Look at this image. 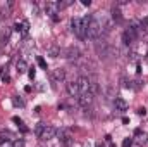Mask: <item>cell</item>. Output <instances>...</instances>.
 I'll return each mask as SVG.
<instances>
[{"label": "cell", "mask_w": 148, "mask_h": 147, "mask_svg": "<svg viewBox=\"0 0 148 147\" xmlns=\"http://www.w3.org/2000/svg\"><path fill=\"white\" fill-rule=\"evenodd\" d=\"M97 54H98L100 57H103V59H105V57H107V55L110 54V49H109V43H107L105 40H100V38L97 40Z\"/></svg>", "instance_id": "4"}, {"label": "cell", "mask_w": 148, "mask_h": 147, "mask_svg": "<svg viewBox=\"0 0 148 147\" xmlns=\"http://www.w3.org/2000/svg\"><path fill=\"white\" fill-rule=\"evenodd\" d=\"M14 30L19 31V33H23V35H28V31H29V23H28V21H17V23L14 24Z\"/></svg>", "instance_id": "11"}, {"label": "cell", "mask_w": 148, "mask_h": 147, "mask_svg": "<svg viewBox=\"0 0 148 147\" xmlns=\"http://www.w3.org/2000/svg\"><path fill=\"white\" fill-rule=\"evenodd\" d=\"M12 144H14V147H24V142H23V140H21V139H19V140H17V139H16V140H14V142H12Z\"/></svg>", "instance_id": "25"}, {"label": "cell", "mask_w": 148, "mask_h": 147, "mask_svg": "<svg viewBox=\"0 0 148 147\" xmlns=\"http://www.w3.org/2000/svg\"><path fill=\"white\" fill-rule=\"evenodd\" d=\"M38 66H40V68H43V69H47V62H45V59H43V57H38Z\"/></svg>", "instance_id": "23"}, {"label": "cell", "mask_w": 148, "mask_h": 147, "mask_svg": "<svg viewBox=\"0 0 148 147\" xmlns=\"http://www.w3.org/2000/svg\"><path fill=\"white\" fill-rule=\"evenodd\" d=\"M16 140V135L9 130H2L0 132V142H14Z\"/></svg>", "instance_id": "13"}, {"label": "cell", "mask_w": 148, "mask_h": 147, "mask_svg": "<svg viewBox=\"0 0 148 147\" xmlns=\"http://www.w3.org/2000/svg\"><path fill=\"white\" fill-rule=\"evenodd\" d=\"M67 94H69L71 97H76V99L79 97V94H81V92H79V87H77V83H76V81L67 83Z\"/></svg>", "instance_id": "12"}, {"label": "cell", "mask_w": 148, "mask_h": 147, "mask_svg": "<svg viewBox=\"0 0 148 147\" xmlns=\"http://www.w3.org/2000/svg\"><path fill=\"white\" fill-rule=\"evenodd\" d=\"M76 83H77V87H79V92H81V94L90 92V78H88V76H79V78L76 80Z\"/></svg>", "instance_id": "8"}, {"label": "cell", "mask_w": 148, "mask_h": 147, "mask_svg": "<svg viewBox=\"0 0 148 147\" xmlns=\"http://www.w3.org/2000/svg\"><path fill=\"white\" fill-rule=\"evenodd\" d=\"M45 12H47L50 17H55L57 12H59V3H57V2H47V5H45Z\"/></svg>", "instance_id": "10"}, {"label": "cell", "mask_w": 148, "mask_h": 147, "mask_svg": "<svg viewBox=\"0 0 148 147\" xmlns=\"http://www.w3.org/2000/svg\"><path fill=\"white\" fill-rule=\"evenodd\" d=\"M136 142L140 146H145L148 142V133L147 132H141V130H136Z\"/></svg>", "instance_id": "15"}, {"label": "cell", "mask_w": 148, "mask_h": 147, "mask_svg": "<svg viewBox=\"0 0 148 147\" xmlns=\"http://www.w3.org/2000/svg\"><path fill=\"white\" fill-rule=\"evenodd\" d=\"M112 19H114V21H121V19H122V14H121V10H119V7H117V5H114V7H112Z\"/></svg>", "instance_id": "19"}, {"label": "cell", "mask_w": 148, "mask_h": 147, "mask_svg": "<svg viewBox=\"0 0 148 147\" xmlns=\"http://www.w3.org/2000/svg\"><path fill=\"white\" fill-rule=\"evenodd\" d=\"M45 126H47V125H43V123H38L36 126H35V135H36L38 139L41 137V133H43V130H45Z\"/></svg>", "instance_id": "20"}, {"label": "cell", "mask_w": 148, "mask_h": 147, "mask_svg": "<svg viewBox=\"0 0 148 147\" xmlns=\"http://www.w3.org/2000/svg\"><path fill=\"white\" fill-rule=\"evenodd\" d=\"M60 47H57V45H50L48 49H47V54L50 55V57H59L60 55Z\"/></svg>", "instance_id": "18"}, {"label": "cell", "mask_w": 148, "mask_h": 147, "mask_svg": "<svg viewBox=\"0 0 148 147\" xmlns=\"http://www.w3.org/2000/svg\"><path fill=\"white\" fill-rule=\"evenodd\" d=\"M90 21H91V16H84V17H73L71 26H73L74 35L79 38V40L86 38V30H88Z\"/></svg>", "instance_id": "1"}, {"label": "cell", "mask_w": 148, "mask_h": 147, "mask_svg": "<svg viewBox=\"0 0 148 147\" xmlns=\"http://www.w3.org/2000/svg\"><path fill=\"white\" fill-rule=\"evenodd\" d=\"M86 37L91 38V40H98L102 37V28H100V23L97 17H91L90 24H88V30H86Z\"/></svg>", "instance_id": "2"}, {"label": "cell", "mask_w": 148, "mask_h": 147, "mask_svg": "<svg viewBox=\"0 0 148 147\" xmlns=\"http://www.w3.org/2000/svg\"><path fill=\"white\" fill-rule=\"evenodd\" d=\"M114 106H115V111H126L127 109V102L124 99H121V97H117L114 101Z\"/></svg>", "instance_id": "17"}, {"label": "cell", "mask_w": 148, "mask_h": 147, "mask_svg": "<svg viewBox=\"0 0 148 147\" xmlns=\"http://www.w3.org/2000/svg\"><path fill=\"white\" fill-rule=\"evenodd\" d=\"M140 24H141V28H143V26H145V28H148V17H143Z\"/></svg>", "instance_id": "27"}, {"label": "cell", "mask_w": 148, "mask_h": 147, "mask_svg": "<svg viewBox=\"0 0 148 147\" xmlns=\"http://www.w3.org/2000/svg\"><path fill=\"white\" fill-rule=\"evenodd\" d=\"M12 101H14V104H16V106H19V107H24V101H23V99H19L17 95H14V97H12Z\"/></svg>", "instance_id": "22"}, {"label": "cell", "mask_w": 148, "mask_h": 147, "mask_svg": "<svg viewBox=\"0 0 148 147\" xmlns=\"http://www.w3.org/2000/svg\"><path fill=\"white\" fill-rule=\"evenodd\" d=\"M55 135H57V130L52 126V125H47L45 126V130H43V133H41V137H40V140H52V139H55Z\"/></svg>", "instance_id": "7"}, {"label": "cell", "mask_w": 148, "mask_h": 147, "mask_svg": "<svg viewBox=\"0 0 148 147\" xmlns=\"http://www.w3.org/2000/svg\"><path fill=\"white\" fill-rule=\"evenodd\" d=\"M28 74H29V78L33 80V78L36 76V71H35V68H29V71H28Z\"/></svg>", "instance_id": "26"}, {"label": "cell", "mask_w": 148, "mask_h": 147, "mask_svg": "<svg viewBox=\"0 0 148 147\" xmlns=\"http://www.w3.org/2000/svg\"><path fill=\"white\" fill-rule=\"evenodd\" d=\"M81 3H83V5H84V7H90V3H91V0H83V2H81Z\"/></svg>", "instance_id": "29"}, {"label": "cell", "mask_w": 148, "mask_h": 147, "mask_svg": "<svg viewBox=\"0 0 148 147\" xmlns=\"http://www.w3.org/2000/svg\"><path fill=\"white\" fill-rule=\"evenodd\" d=\"M95 147H105V146H103V144H102V142L98 140V142H95Z\"/></svg>", "instance_id": "31"}, {"label": "cell", "mask_w": 148, "mask_h": 147, "mask_svg": "<svg viewBox=\"0 0 148 147\" xmlns=\"http://www.w3.org/2000/svg\"><path fill=\"white\" fill-rule=\"evenodd\" d=\"M2 80H3V81H10V78H9V74H3V76H2Z\"/></svg>", "instance_id": "30"}, {"label": "cell", "mask_w": 148, "mask_h": 147, "mask_svg": "<svg viewBox=\"0 0 148 147\" xmlns=\"http://www.w3.org/2000/svg\"><path fill=\"white\" fill-rule=\"evenodd\" d=\"M93 94H90V92H84V94H79V97H77V104L81 106V107H88V106H91V102H93Z\"/></svg>", "instance_id": "6"}, {"label": "cell", "mask_w": 148, "mask_h": 147, "mask_svg": "<svg viewBox=\"0 0 148 147\" xmlns=\"http://www.w3.org/2000/svg\"><path fill=\"white\" fill-rule=\"evenodd\" d=\"M14 123H16V125H17V126H19V128H21V130H23V132H28V128H26V126H24V123H23V119H19V118H17V116H16V118H14Z\"/></svg>", "instance_id": "21"}, {"label": "cell", "mask_w": 148, "mask_h": 147, "mask_svg": "<svg viewBox=\"0 0 148 147\" xmlns=\"http://www.w3.org/2000/svg\"><path fill=\"white\" fill-rule=\"evenodd\" d=\"M138 114H140V116H147V109H145V107H140V109H138Z\"/></svg>", "instance_id": "28"}, {"label": "cell", "mask_w": 148, "mask_h": 147, "mask_svg": "<svg viewBox=\"0 0 148 147\" xmlns=\"http://www.w3.org/2000/svg\"><path fill=\"white\" fill-rule=\"evenodd\" d=\"M136 38H138V33H136V31H133L131 28H127V30L124 31V35H122V42H124L126 45H131Z\"/></svg>", "instance_id": "9"}, {"label": "cell", "mask_w": 148, "mask_h": 147, "mask_svg": "<svg viewBox=\"0 0 148 147\" xmlns=\"http://www.w3.org/2000/svg\"><path fill=\"white\" fill-rule=\"evenodd\" d=\"M131 146H133V140H131V139H124L122 147H131Z\"/></svg>", "instance_id": "24"}, {"label": "cell", "mask_w": 148, "mask_h": 147, "mask_svg": "<svg viewBox=\"0 0 148 147\" xmlns=\"http://www.w3.org/2000/svg\"><path fill=\"white\" fill-rule=\"evenodd\" d=\"M60 55L62 57H66V59H79V55H81V52H79V49L77 47H67V49H64L62 52H60Z\"/></svg>", "instance_id": "5"}, {"label": "cell", "mask_w": 148, "mask_h": 147, "mask_svg": "<svg viewBox=\"0 0 148 147\" xmlns=\"http://www.w3.org/2000/svg\"><path fill=\"white\" fill-rule=\"evenodd\" d=\"M57 137H59L60 146L62 147H71V144H73V135H71V132H69L67 128L57 130Z\"/></svg>", "instance_id": "3"}, {"label": "cell", "mask_w": 148, "mask_h": 147, "mask_svg": "<svg viewBox=\"0 0 148 147\" xmlns=\"http://www.w3.org/2000/svg\"><path fill=\"white\" fill-rule=\"evenodd\" d=\"M52 76H53V80L55 81H64L66 80V69L64 68H57V69H53V73H52Z\"/></svg>", "instance_id": "14"}, {"label": "cell", "mask_w": 148, "mask_h": 147, "mask_svg": "<svg viewBox=\"0 0 148 147\" xmlns=\"http://www.w3.org/2000/svg\"><path fill=\"white\" fill-rule=\"evenodd\" d=\"M16 69H17V73L19 74H23V73H26L29 68H28V62H26L24 59H19V61L16 62Z\"/></svg>", "instance_id": "16"}]
</instances>
